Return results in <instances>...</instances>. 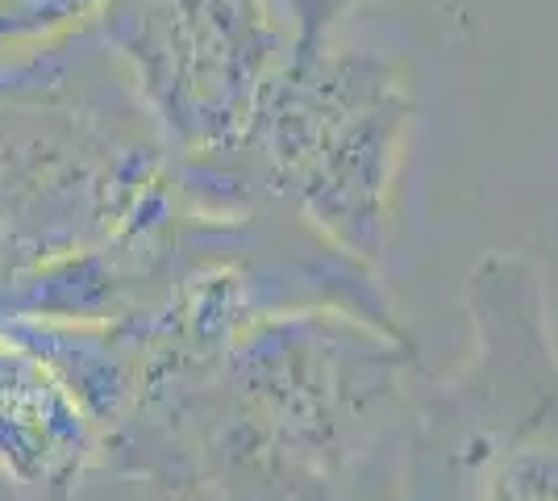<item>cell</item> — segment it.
<instances>
[{"instance_id": "1", "label": "cell", "mask_w": 558, "mask_h": 501, "mask_svg": "<svg viewBox=\"0 0 558 501\" xmlns=\"http://www.w3.org/2000/svg\"><path fill=\"white\" fill-rule=\"evenodd\" d=\"M88 452V418L50 377L47 356L0 343V460L29 485H68Z\"/></svg>"}]
</instances>
